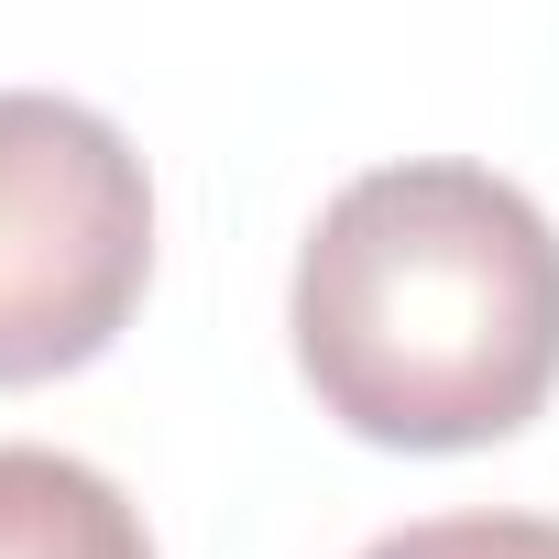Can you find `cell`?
I'll return each instance as SVG.
<instances>
[{"label": "cell", "mask_w": 559, "mask_h": 559, "mask_svg": "<svg viewBox=\"0 0 559 559\" xmlns=\"http://www.w3.org/2000/svg\"><path fill=\"white\" fill-rule=\"evenodd\" d=\"M286 330L352 439L493 450L559 395V230L493 165H373L319 209Z\"/></svg>", "instance_id": "obj_1"}, {"label": "cell", "mask_w": 559, "mask_h": 559, "mask_svg": "<svg viewBox=\"0 0 559 559\" xmlns=\"http://www.w3.org/2000/svg\"><path fill=\"white\" fill-rule=\"evenodd\" d=\"M154 286V176L88 99L0 88V384L99 362Z\"/></svg>", "instance_id": "obj_2"}, {"label": "cell", "mask_w": 559, "mask_h": 559, "mask_svg": "<svg viewBox=\"0 0 559 559\" xmlns=\"http://www.w3.org/2000/svg\"><path fill=\"white\" fill-rule=\"evenodd\" d=\"M0 559H154V537L110 472L0 439Z\"/></svg>", "instance_id": "obj_3"}, {"label": "cell", "mask_w": 559, "mask_h": 559, "mask_svg": "<svg viewBox=\"0 0 559 559\" xmlns=\"http://www.w3.org/2000/svg\"><path fill=\"white\" fill-rule=\"evenodd\" d=\"M362 559H559V515H417Z\"/></svg>", "instance_id": "obj_4"}]
</instances>
